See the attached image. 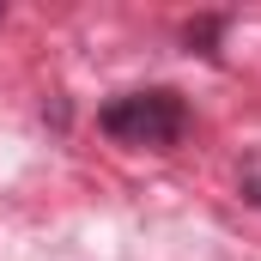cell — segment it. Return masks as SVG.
<instances>
[{"mask_svg": "<svg viewBox=\"0 0 261 261\" xmlns=\"http://www.w3.org/2000/svg\"><path fill=\"white\" fill-rule=\"evenodd\" d=\"M243 195H249V200L261 206V170H249V176H243Z\"/></svg>", "mask_w": 261, "mask_h": 261, "instance_id": "7a4b0ae2", "label": "cell"}, {"mask_svg": "<svg viewBox=\"0 0 261 261\" xmlns=\"http://www.w3.org/2000/svg\"><path fill=\"white\" fill-rule=\"evenodd\" d=\"M97 128L110 134L116 146H134V152H170V146H182V134H189V103H182L176 91H164V85H152V91H122V97H110V103L97 110Z\"/></svg>", "mask_w": 261, "mask_h": 261, "instance_id": "6da1fadb", "label": "cell"}]
</instances>
